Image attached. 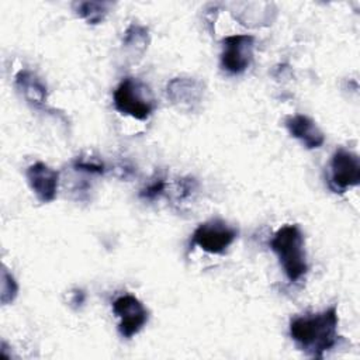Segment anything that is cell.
<instances>
[{"instance_id": "6da1fadb", "label": "cell", "mask_w": 360, "mask_h": 360, "mask_svg": "<svg viewBox=\"0 0 360 360\" xmlns=\"http://www.w3.org/2000/svg\"><path fill=\"white\" fill-rule=\"evenodd\" d=\"M338 322L335 307L319 314L297 316L290 322V336L302 352L322 359L338 342Z\"/></svg>"}, {"instance_id": "7a4b0ae2", "label": "cell", "mask_w": 360, "mask_h": 360, "mask_svg": "<svg viewBox=\"0 0 360 360\" xmlns=\"http://www.w3.org/2000/svg\"><path fill=\"white\" fill-rule=\"evenodd\" d=\"M273 252L290 281H298L308 271L304 236L297 225L281 226L270 240Z\"/></svg>"}, {"instance_id": "3957f363", "label": "cell", "mask_w": 360, "mask_h": 360, "mask_svg": "<svg viewBox=\"0 0 360 360\" xmlns=\"http://www.w3.org/2000/svg\"><path fill=\"white\" fill-rule=\"evenodd\" d=\"M114 105L125 115L135 120H146L155 110V98L150 89L138 79H124L114 91Z\"/></svg>"}, {"instance_id": "277c9868", "label": "cell", "mask_w": 360, "mask_h": 360, "mask_svg": "<svg viewBox=\"0 0 360 360\" xmlns=\"http://www.w3.org/2000/svg\"><path fill=\"white\" fill-rule=\"evenodd\" d=\"M238 231L222 219L200 224L193 232V243L208 253H224L236 239Z\"/></svg>"}, {"instance_id": "5b68a950", "label": "cell", "mask_w": 360, "mask_h": 360, "mask_svg": "<svg viewBox=\"0 0 360 360\" xmlns=\"http://www.w3.org/2000/svg\"><path fill=\"white\" fill-rule=\"evenodd\" d=\"M221 53V66L224 70L239 75L245 72L253 59L255 38L248 34L229 35L224 41Z\"/></svg>"}, {"instance_id": "8992f818", "label": "cell", "mask_w": 360, "mask_h": 360, "mask_svg": "<svg viewBox=\"0 0 360 360\" xmlns=\"http://www.w3.org/2000/svg\"><path fill=\"white\" fill-rule=\"evenodd\" d=\"M329 186L333 191L343 193L346 188L357 186L360 181L359 156L346 149H338L329 163Z\"/></svg>"}, {"instance_id": "52a82bcc", "label": "cell", "mask_w": 360, "mask_h": 360, "mask_svg": "<svg viewBox=\"0 0 360 360\" xmlns=\"http://www.w3.org/2000/svg\"><path fill=\"white\" fill-rule=\"evenodd\" d=\"M112 311L120 318L118 332L124 338H132L148 322V311L134 295H121L112 302Z\"/></svg>"}, {"instance_id": "ba28073f", "label": "cell", "mask_w": 360, "mask_h": 360, "mask_svg": "<svg viewBox=\"0 0 360 360\" xmlns=\"http://www.w3.org/2000/svg\"><path fill=\"white\" fill-rule=\"evenodd\" d=\"M27 181L41 202L55 200L59 186V173L42 162L31 165L25 172Z\"/></svg>"}, {"instance_id": "9c48e42d", "label": "cell", "mask_w": 360, "mask_h": 360, "mask_svg": "<svg viewBox=\"0 0 360 360\" xmlns=\"http://www.w3.org/2000/svg\"><path fill=\"white\" fill-rule=\"evenodd\" d=\"M285 127L291 136L297 138L305 148L315 149L325 142L323 132L318 128L315 121L302 114L290 115L285 118Z\"/></svg>"}, {"instance_id": "30bf717a", "label": "cell", "mask_w": 360, "mask_h": 360, "mask_svg": "<svg viewBox=\"0 0 360 360\" xmlns=\"http://www.w3.org/2000/svg\"><path fill=\"white\" fill-rule=\"evenodd\" d=\"M202 86L193 77H176L167 84V97L174 104L191 107L194 103L201 100Z\"/></svg>"}, {"instance_id": "8fae6325", "label": "cell", "mask_w": 360, "mask_h": 360, "mask_svg": "<svg viewBox=\"0 0 360 360\" xmlns=\"http://www.w3.org/2000/svg\"><path fill=\"white\" fill-rule=\"evenodd\" d=\"M15 86L30 104L35 107H41L45 104L48 94L46 87L32 72L20 70L15 75Z\"/></svg>"}, {"instance_id": "7c38bea8", "label": "cell", "mask_w": 360, "mask_h": 360, "mask_svg": "<svg viewBox=\"0 0 360 360\" xmlns=\"http://www.w3.org/2000/svg\"><path fill=\"white\" fill-rule=\"evenodd\" d=\"M110 3L104 1H80L76 4V13L89 24H98L108 11Z\"/></svg>"}, {"instance_id": "4fadbf2b", "label": "cell", "mask_w": 360, "mask_h": 360, "mask_svg": "<svg viewBox=\"0 0 360 360\" xmlns=\"http://www.w3.org/2000/svg\"><path fill=\"white\" fill-rule=\"evenodd\" d=\"M148 31L139 25H131L125 32V45H135V48H141L143 52L148 46Z\"/></svg>"}, {"instance_id": "5bb4252c", "label": "cell", "mask_w": 360, "mask_h": 360, "mask_svg": "<svg viewBox=\"0 0 360 360\" xmlns=\"http://www.w3.org/2000/svg\"><path fill=\"white\" fill-rule=\"evenodd\" d=\"M17 283L13 278L11 274H8L7 269L3 267L1 271V302L7 304L8 301H13L14 297L17 295Z\"/></svg>"}, {"instance_id": "9a60e30c", "label": "cell", "mask_w": 360, "mask_h": 360, "mask_svg": "<svg viewBox=\"0 0 360 360\" xmlns=\"http://www.w3.org/2000/svg\"><path fill=\"white\" fill-rule=\"evenodd\" d=\"M73 166L76 170L87 172V173H104V165L98 162L96 158H77L73 162Z\"/></svg>"}, {"instance_id": "2e32d148", "label": "cell", "mask_w": 360, "mask_h": 360, "mask_svg": "<svg viewBox=\"0 0 360 360\" xmlns=\"http://www.w3.org/2000/svg\"><path fill=\"white\" fill-rule=\"evenodd\" d=\"M165 180L162 177L155 179L153 181H150L142 191H141V197L146 198V200H153L158 195H160L165 190Z\"/></svg>"}]
</instances>
